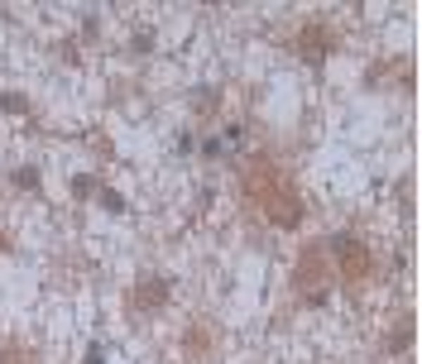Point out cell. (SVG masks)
Instances as JSON below:
<instances>
[{
    "mask_svg": "<svg viewBox=\"0 0 422 364\" xmlns=\"http://www.w3.org/2000/svg\"><path fill=\"white\" fill-rule=\"evenodd\" d=\"M408 345H413V321H403V326H398L394 336L384 340V350H389V355H403Z\"/></svg>",
    "mask_w": 422,
    "mask_h": 364,
    "instance_id": "ba28073f",
    "label": "cell"
},
{
    "mask_svg": "<svg viewBox=\"0 0 422 364\" xmlns=\"http://www.w3.org/2000/svg\"><path fill=\"white\" fill-rule=\"evenodd\" d=\"M0 254H10V235L0 230Z\"/></svg>",
    "mask_w": 422,
    "mask_h": 364,
    "instance_id": "2e32d148",
    "label": "cell"
},
{
    "mask_svg": "<svg viewBox=\"0 0 422 364\" xmlns=\"http://www.w3.org/2000/svg\"><path fill=\"white\" fill-rule=\"evenodd\" d=\"M216 105H221V91H197V115H202V120H211V115H216Z\"/></svg>",
    "mask_w": 422,
    "mask_h": 364,
    "instance_id": "30bf717a",
    "label": "cell"
},
{
    "mask_svg": "<svg viewBox=\"0 0 422 364\" xmlns=\"http://www.w3.org/2000/svg\"><path fill=\"white\" fill-rule=\"evenodd\" d=\"M39 182H44V173H39L34 163H25V168H15V187H20V192H34Z\"/></svg>",
    "mask_w": 422,
    "mask_h": 364,
    "instance_id": "9c48e42d",
    "label": "cell"
},
{
    "mask_svg": "<svg viewBox=\"0 0 422 364\" xmlns=\"http://www.w3.org/2000/svg\"><path fill=\"white\" fill-rule=\"evenodd\" d=\"M293 48H298V58H302V63H312V67H316V63H326L331 53L341 48V34H336L331 25H321V20H307V25L298 29Z\"/></svg>",
    "mask_w": 422,
    "mask_h": 364,
    "instance_id": "277c9868",
    "label": "cell"
},
{
    "mask_svg": "<svg viewBox=\"0 0 422 364\" xmlns=\"http://www.w3.org/2000/svg\"><path fill=\"white\" fill-rule=\"evenodd\" d=\"M183 350L192 355V360H202V355L211 350V326H207V321H197V326L183 336Z\"/></svg>",
    "mask_w": 422,
    "mask_h": 364,
    "instance_id": "8992f818",
    "label": "cell"
},
{
    "mask_svg": "<svg viewBox=\"0 0 422 364\" xmlns=\"http://www.w3.org/2000/svg\"><path fill=\"white\" fill-rule=\"evenodd\" d=\"M0 364H39V355L29 345H20V340H5L0 345Z\"/></svg>",
    "mask_w": 422,
    "mask_h": 364,
    "instance_id": "52a82bcc",
    "label": "cell"
},
{
    "mask_svg": "<svg viewBox=\"0 0 422 364\" xmlns=\"http://www.w3.org/2000/svg\"><path fill=\"white\" fill-rule=\"evenodd\" d=\"M326 254H331V268H336V283L355 287L374 273V254H369L365 240H355V235H331L326 240Z\"/></svg>",
    "mask_w": 422,
    "mask_h": 364,
    "instance_id": "3957f363",
    "label": "cell"
},
{
    "mask_svg": "<svg viewBox=\"0 0 422 364\" xmlns=\"http://www.w3.org/2000/svg\"><path fill=\"white\" fill-rule=\"evenodd\" d=\"M163 307H168V278L144 273V278L130 287V312L134 316H149V312H163Z\"/></svg>",
    "mask_w": 422,
    "mask_h": 364,
    "instance_id": "5b68a950",
    "label": "cell"
},
{
    "mask_svg": "<svg viewBox=\"0 0 422 364\" xmlns=\"http://www.w3.org/2000/svg\"><path fill=\"white\" fill-rule=\"evenodd\" d=\"M82 364H106V350H101V345H87V360H82Z\"/></svg>",
    "mask_w": 422,
    "mask_h": 364,
    "instance_id": "9a60e30c",
    "label": "cell"
},
{
    "mask_svg": "<svg viewBox=\"0 0 422 364\" xmlns=\"http://www.w3.org/2000/svg\"><path fill=\"white\" fill-rule=\"evenodd\" d=\"M240 197L260 221L279 226V230H298L302 226V192L283 163H274L269 154H250L240 168Z\"/></svg>",
    "mask_w": 422,
    "mask_h": 364,
    "instance_id": "6da1fadb",
    "label": "cell"
},
{
    "mask_svg": "<svg viewBox=\"0 0 422 364\" xmlns=\"http://www.w3.org/2000/svg\"><path fill=\"white\" fill-rule=\"evenodd\" d=\"M101 207H106V211H115V216H120V211H125V197H120V192H110V187H106V192H101Z\"/></svg>",
    "mask_w": 422,
    "mask_h": 364,
    "instance_id": "7c38bea8",
    "label": "cell"
},
{
    "mask_svg": "<svg viewBox=\"0 0 422 364\" xmlns=\"http://www.w3.org/2000/svg\"><path fill=\"white\" fill-rule=\"evenodd\" d=\"M0 110H10V115H25L29 101L20 96V91H5V96H0Z\"/></svg>",
    "mask_w": 422,
    "mask_h": 364,
    "instance_id": "8fae6325",
    "label": "cell"
},
{
    "mask_svg": "<svg viewBox=\"0 0 422 364\" xmlns=\"http://www.w3.org/2000/svg\"><path fill=\"white\" fill-rule=\"evenodd\" d=\"M130 48H134V53H149V48H154V34H134Z\"/></svg>",
    "mask_w": 422,
    "mask_h": 364,
    "instance_id": "5bb4252c",
    "label": "cell"
},
{
    "mask_svg": "<svg viewBox=\"0 0 422 364\" xmlns=\"http://www.w3.org/2000/svg\"><path fill=\"white\" fill-rule=\"evenodd\" d=\"M331 287H336V268H331L326 245H307V249L298 254V264H293V292H298V302L321 307V302L331 297Z\"/></svg>",
    "mask_w": 422,
    "mask_h": 364,
    "instance_id": "7a4b0ae2",
    "label": "cell"
},
{
    "mask_svg": "<svg viewBox=\"0 0 422 364\" xmlns=\"http://www.w3.org/2000/svg\"><path fill=\"white\" fill-rule=\"evenodd\" d=\"M96 192V182L91 178H72V197H91Z\"/></svg>",
    "mask_w": 422,
    "mask_h": 364,
    "instance_id": "4fadbf2b",
    "label": "cell"
}]
</instances>
